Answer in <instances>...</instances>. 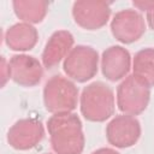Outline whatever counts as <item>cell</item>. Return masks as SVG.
Returning <instances> with one entry per match:
<instances>
[{"instance_id":"cell-4","label":"cell","mask_w":154,"mask_h":154,"mask_svg":"<svg viewBox=\"0 0 154 154\" xmlns=\"http://www.w3.org/2000/svg\"><path fill=\"white\" fill-rule=\"evenodd\" d=\"M100 105L102 111L107 114L109 118L113 114L114 111V99H113V91L112 89L101 83L95 82L87 88H84L81 97V111L85 119L89 118L91 112L95 108V105Z\"/></svg>"},{"instance_id":"cell-6","label":"cell","mask_w":154,"mask_h":154,"mask_svg":"<svg viewBox=\"0 0 154 154\" xmlns=\"http://www.w3.org/2000/svg\"><path fill=\"white\" fill-rule=\"evenodd\" d=\"M136 78L130 76L118 88V106L119 109L130 114H138L146 109L149 96H134Z\"/></svg>"},{"instance_id":"cell-1","label":"cell","mask_w":154,"mask_h":154,"mask_svg":"<svg viewBox=\"0 0 154 154\" xmlns=\"http://www.w3.org/2000/svg\"><path fill=\"white\" fill-rule=\"evenodd\" d=\"M51 142L58 154H79L84 146L82 124L76 114L59 113L48 123Z\"/></svg>"},{"instance_id":"cell-3","label":"cell","mask_w":154,"mask_h":154,"mask_svg":"<svg viewBox=\"0 0 154 154\" xmlns=\"http://www.w3.org/2000/svg\"><path fill=\"white\" fill-rule=\"evenodd\" d=\"M141 134L140 123L131 116H118L107 126L106 135L111 144L125 148L136 143Z\"/></svg>"},{"instance_id":"cell-8","label":"cell","mask_w":154,"mask_h":154,"mask_svg":"<svg viewBox=\"0 0 154 154\" xmlns=\"http://www.w3.org/2000/svg\"><path fill=\"white\" fill-rule=\"evenodd\" d=\"M114 54H116V60L112 47H109L102 54V72L111 81H113L114 69H116L114 66H119V69L125 75L130 69V54L128 51H125L119 46H114Z\"/></svg>"},{"instance_id":"cell-5","label":"cell","mask_w":154,"mask_h":154,"mask_svg":"<svg viewBox=\"0 0 154 154\" xmlns=\"http://www.w3.org/2000/svg\"><path fill=\"white\" fill-rule=\"evenodd\" d=\"M10 65V73L16 83L25 87H31L40 82L42 69L40 63L34 57L14 55L12 57Z\"/></svg>"},{"instance_id":"cell-7","label":"cell","mask_w":154,"mask_h":154,"mask_svg":"<svg viewBox=\"0 0 154 154\" xmlns=\"http://www.w3.org/2000/svg\"><path fill=\"white\" fill-rule=\"evenodd\" d=\"M134 77L142 84L149 87L154 85V49L146 48L135 55L134 60Z\"/></svg>"},{"instance_id":"cell-9","label":"cell","mask_w":154,"mask_h":154,"mask_svg":"<svg viewBox=\"0 0 154 154\" xmlns=\"http://www.w3.org/2000/svg\"><path fill=\"white\" fill-rule=\"evenodd\" d=\"M66 43H73V37L70 32L57 31L55 34H53L49 42H47L46 49L42 54L43 64L47 69H52L57 63H59L63 54L66 52V48H58V53H57V47L64 46Z\"/></svg>"},{"instance_id":"cell-10","label":"cell","mask_w":154,"mask_h":154,"mask_svg":"<svg viewBox=\"0 0 154 154\" xmlns=\"http://www.w3.org/2000/svg\"><path fill=\"white\" fill-rule=\"evenodd\" d=\"M91 154H118V153L112 150V149H108V148H101V149H97V150L93 152Z\"/></svg>"},{"instance_id":"cell-2","label":"cell","mask_w":154,"mask_h":154,"mask_svg":"<svg viewBox=\"0 0 154 154\" xmlns=\"http://www.w3.org/2000/svg\"><path fill=\"white\" fill-rule=\"evenodd\" d=\"M64 70L77 82H85L97 71V53L91 47L77 46L66 58Z\"/></svg>"}]
</instances>
